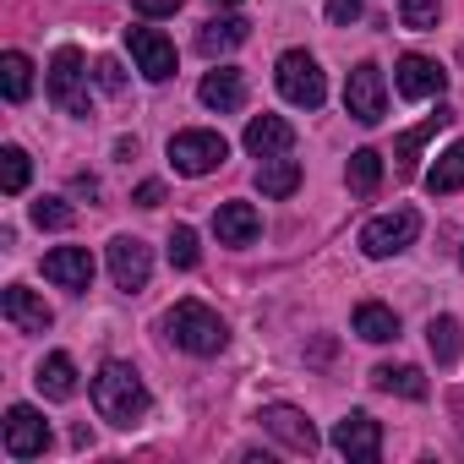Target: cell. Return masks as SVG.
Returning a JSON list of instances; mask_svg holds the SVG:
<instances>
[{
    "label": "cell",
    "instance_id": "cell-3",
    "mask_svg": "<svg viewBox=\"0 0 464 464\" xmlns=\"http://www.w3.org/2000/svg\"><path fill=\"white\" fill-rule=\"evenodd\" d=\"M415 236H420V213H415V208H393V213L366 218V229H361V252H366L372 263H388V257L410 252Z\"/></svg>",
    "mask_w": 464,
    "mask_h": 464
},
{
    "label": "cell",
    "instance_id": "cell-18",
    "mask_svg": "<svg viewBox=\"0 0 464 464\" xmlns=\"http://www.w3.org/2000/svg\"><path fill=\"white\" fill-rule=\"evenodd\" d=\"M197 99H202L208 110H218V115H236V110L246 104V82H241V72H229V66H218V72H208V77H202Z\"/></svg>",
    "mask_w": 464,
    "mask_h": 464
},
{
    "label": "cell",
    "instance_id": "cell-24",
    "mask_svg": "<svg viewBox=\"0 0 464 464\" xmlns=\"http://www.w3.org/2000/svg\"><path fill=\"white\" fill-rule=\"evenodd\" d=\"M459 186H464V137L426 169V191H431V197H453Z\"/></svg>",
    "mask_w": 464,
    "mask_h": 464
},
{
    "label": "cell",
    "instance_id": "cell-12",
    "mask_svg": "<svg viewBox=\"0 0 464 464\" xmlns=\"http://www.w3.org/2000/svg\"><path fill=\"white\" fill-rule=\"evenodd\" d=\"M126 44H131V61H137V72H142L148 82H169V77H175V44H169L159 28H131Z\"/></svg>",
    "mask_w": 464,
    "mask_h": 464
},
{
    "label": "cell",
    "instance_id": "cell-1",
    "mask_svg": "<svg viewBox=\"0 0 464 464\" xmlns=\"http://www.w3.org/2000/svg\"><path fill=\"white\" fill-rule=\"evenodd\" d=\"M93 410H99L110 426H137V420L148 415V382L137 377V366L104 361L99 377H93Z\"/></svg>",
    "mask_w": 464,
    "mask_h": 464
},
{
    "label": "cell",
    "instance_id": "cell-14",
    "mask_svg": "<svg viewBox=\"0 0 464 464\" xmlns=\"http://www.w3.org/2000/svg\"><path fill=\"white\" fill-rule=\"evenodd\" d=\"M257 229H263V213H257L252 202H218V213H213L218 246H252Z\"/></svg>",
    "mask_w": 464,
    "mask_h": 464
},
{
    "label": "cell",
    "instance_id": "cell-6",
    "mask_svg": "<svg viewBox=\"0 0 464 464\" xmlns=\"http://www.w3.org/2000/svg\"><path fill=\"white\" fill-rule=\"evenodd\" d=\"M224 159H229V142H224L218 131L191 126V131H175V137H169V164H175V175H186V180L213 175Z\"/></svg>",
    "mask_w": 464,
    "mask_h": 464
},
{
    "label": "cell",
    "instance_id": "cell-38",
    "mask_svg": "<svg viewBox=\"0 0 464 464\" xmlns=\"http://www.w3.org/2000/svg\"><path fill=\"white\" fill-rule=\"evenodd\" d=\"M459 268H464V246H459Z\"/></svg>",
    "mask_w": 464,
    "mask_h": 464
},
{
    "label": "cell",
    "instance_id": "cell-27",
    "mask_svg": "<svg viewBox=\"0 0 464 464\" xmlns=\"http://www.w3.org/2000/svg\"><path fill=\"white\" fill-rule=\"evenodd\" d=\"M0 88H6L12 104H23V99L34 93V61H28L23 50H12L6 61H0Z\"/></svg>",
    "mask_w": 464,
    "mask_h": 464
},
{
    "label": "cell",
    "instance_id": "cell-10",
    "mask_svg": "<svg viewBox=\"0 0 464 464\" xmlns=\"http://www.w3.org/2000/svg\"><path fill=\"white\" fill-rule=\"evenodd\" d=\"M257 420H263V431H274L290 453H317V426L306 420V410H295V404H263L257 410Z\"/></svg>",
    "mask_w": 464,
    "mask_h": 464
},
{
    "label": "cell",
    "instance_id": "cell-20",
    "mask_svg": "<svg viewBox=\"0 0 464 464\" xmlns=\"http://www.w3.org/2000/svg\"><path fill=\"white\" fill-rule=\"evenodd\" d=\"M442 126H453V110H442V104H437V115H426L415 131H404V137L393 142V164H399V175H415V164H420V148H426V142H431Z\"/></svg>",
    "mask_w": 464,
    "mask_h": 464
},
{
    "label": "cell",
    "instance_id": "cell-2",
    "mask_svg": "<svg viewBox=\"0 0 464 464\" xmlns=\"http://www.w3.org/2000/svg\"><path fill=\"white\" fill-rule=\"evenodd\" d=\"M164 334H169L175 350H186V355H218V350L229 344L224 317H218L213 306H202V301H180V306H169V312H164Z\"/></svg>",
    "mask_w": 464,
    "mask_h": 464
},
{
    "label": "cell",
    "instance_id": "cell-7",
    "mask_svg": "<svg viewBox=\"0 0 464 464\" xmlns=\"http://www.w3.org/2000/svg\"><path fill=\"white\" fill-rule=\"evenodd\" d=\"M344 110H350L361 126H377V121L388 115V82H382V66L361 61V66L350 72V82H344Z\"/></svg>",
    "mask_w": 464,
    "mask_h": 464
},
{
    "label": "cell",
    "instance_id": "cell-16",
    "mask_svg": "<svg viewBox=\"0 0 464 464\" xmlns=\"http://www.w3.org/2000/svg\"><path fill=\"white\" fill-rule=\"evenodd\" d=\"M241 142H246L252 159H274V153H290V148H295V126H290L285 115H252Z\"/></svg>",
    "mask_w": 464,
    "mask_h": 464
},
{
    "label": "cell",
    "instance_id": "cell-36",
    "mask_svg": "<svg viewBox=\"0 0 464 464\" xmlns=\"http://www.w3.org/2000/svg\"><path fill=\"white\" fill-rule=\"evenodd\" d=\"M159 202H164V186L159 180H142L137 186V208H159Z\"/></svg>",
    "mask_w": 464,
    "mask_h": 464
},
{
    "label": "cell",
    "instance_id": "cell-37",
    "mask_svg": "<svg viewBox=\"0 0 464 464\" xmlns=\"http://www.w3.org/2000/svg\"><path fill=\"white\" fill-rule=\"evenodd\" d=\"M218 6H241V0H218Z\"/></svg>",
    "mask_w": 464,
    "mask_h": 464
},
{
    "label": "cell",
    "instance_id": "cell-22",
    "mask_svg": "<svg viewBox=\"0 0 464 464\" xmlns=\"http://www.w3.org/2000/svg\"><path fill=\"white\" fill-rule=\"evenodd\" d=\"M355 334L366 344H388V339H399V312L382 306V301H361L355 306Z\"/></svg>",
    "mask_w": 464,
    "mask_h": 464
},
{
    "label": "cell",
    "instance_id": "cell-4",
    "mask_svg": "<svg viewBox=\"0 0 464 464\" xmlns=\"http://www.w3.org/2000/svg\"><path fill=\"white\" fill-rule=\"evenodd\" d=\"M50 104L61 110V115H88L93 104H88V61H82V50H72V44H61L55 50V61H50Z\"/></svg>",
    "mask_w": 464,
    "mask_h": 464
},
{
    "label": "cell",
    "instance_id": "cell-15",
    "mask_svg": "<svg viewBox=\"0 0 464 464\" xmlns=\"http://www.w3.org/2000/svg\"><path fill=\"white\" fill-rule=\"evenodd\" d=\"M0 312H6V323H12L17 334H44V328L55 323V312H50L28 285H6V295H0Z\"/></svg>",
    "mask_w": 464,
    "mask_h": 464
},
{
    "label": "cell",
    "instance_id": "cell-17",
    "mask_svg": "<svg viewBox=\"0 0 464 464\" xmlns=\"http://www.w3.org/2000/svg\"><path fill=\"white\" fill-rule=\"evenodd\" d=\"M44 279L82 295V290L93 285V257H88V246H55V252L44 257Z\"/></svg>",
    "mask_w": 464,
    "mask_h": 464
},
{
    "label": "cell",
    "instance_id": "cell-9",
    "mask_svg": "<svg viewBox=\"0 0 464 464\" xmlns=\"http://www.w3.org/2000/svg\"><path fill=\"white\" fill-rule=\"evenodd\" d=\"M148 274H153V252H148V241H137V236H115V241H110V279H115V290L137 295V290L148 285Z\"/></svg>",
    "mask_w": 464,
    "mask_h": 464
},
{
    "label": "cell",
    "instance_id": "cell-26",
    "mask_svg": "<svg viewBox=\"0 0 464 464\" xmlns=\"http://www.w3.org/2000/svg\"><path fill=\"white\" fill-rule=\"evenodd\" d=\"M372 388L399 393V399H426V377H420V366H377V372H372Z\"/></svg>",
    "mask_w": 464,
    "mask_h": 464
},
{
    "label": "cell",
    "instance_id": "cell-8",
    "mask_svg": "<svg viewBox=\"0 0 464 464\" xmlns=\"http://www.w3.org/2000/svg\"><path fill=\"white\" fill-rule=\"evenodd\" d=\"M0 437H6V453L12 459H39L50 448V420L34 404H12L6 410V431H0Z\"/></svg>",
    "mask_w": 464,
    "mask_h": 464
},
{
    "label": "cell",
    "instance_id": "cell-31",
    "mask_svg": "<svg viewBox=\"0 0 464 464\" xmlns=\"http://www.w3.org/2000/svg\"><path fill=\"white\" fill-rule=\"evenodd\" d=\"M197 257H202V246H197V229H191V224H175V229H169V263L186 274V268H197Z\"/></svg>",
    "mask_w": 464,
    "mask_h": 464
},
{
    "label": "cell",
    "instance_id": "cell-32",
    "mask_svg": "<svg viewBox=\"0 0 464 464\" xmlns=\"http://www.w3.org/2000/svg\"><path fill=\"white\" fill-rule=\"evenodd\" d=\"M437 17H442L437 0H399V23H404V28H415V34L437 28Z\"/></svg>",
    "mask_w": 464,
    "mask_h": 464
},
{
    "label": "cell",
    "instance_id": "cell-30",
    "mask_svg": "<svg viewBox=\"0 0 464 464\" xmlns=\"http://www.w3.org/2000/svg\"><path fill=\"white\" fill-rule=\"evenodd\" d=\"M34 224H39V229H72V224H77V208H72L66 197H39V202H34Z\"/></svg>",
    "mask_w": 464,
    "mask_h": 464
},
{
    "label": "cell",
    "instance_id": "cell-23",
    "mask_svg": "<svg viewBox=\"0 0 464 464\" xmlns=\"http://www.w3.org/2000/svg\"><path fill=\"white\" fill-rule=\"evenodd\" d=\"M39 393H44V399H72V393H77V361H72L66 350L44 355V366H39Z\"/></svg>",
    "mask_w": 464,
    "mask_h": 464
},
{
    "label": "cell",
    "instance_id": "cell-34",
    "mask_svg": "<svg viewBox=\"0 0 464 464\" xmlns=\"http://www.w3.org/2000/svg\"><path fill=\"white\" fill-rule=\"evenodd\" d=\"M93 77H99V88H104V93H121V88H126V77H121V66H115L110 55L93 66Z\"/></svg>",
    "mask_w": 464,
    "mask_h": 464
},
{
    "label": "cell",
    "instance_id": "cell-13",
    "mask_svg": "<svg viewBox=\"0 0 464 464\" xmlns=\"http://www.w3.org/2000/svg\"><path fill=\"white\" fill-rule=\"evenodd\" d=\"M393 88H399L404 99H437V93L448 88V72H442V61H431V55H404V61L393 66Z\"/></svg>",
    "mask_w": 464,
    "mask_h": 464
},
{
    "label": "cell",
    "instance_id": "cell-19",
    "mask_svg": "<svg viewBox=\"0 0 464 464\" xmlns=\"http://www.w3.org/2000/svg\"><path fill=\"white\" fill-rule=\"evenodd\" d=\"M252 39V23L246 17H213V23H202L197 28V50L213 61V55H229V50H241Z\"/></svg>",
    "mask_w": 464,
    "mask_h": 464
},
{
    "label": "cell",
    "instance_id": "cell-11",
    "mask_svg": "<svg viewBox=\"0 0 464 464\" xmlns=\"http://www.w3.org/2000/svg\"><path fill=\"white\" fill-rule=\"evenodd\" d=\"M334 448H339L350 464H377V453H382V426H377L366 410H350V415L334 426Z\"/></svg>",
    "mask_w": 464,
    "mask_h": 464
},
{
    "label": "cell",
    "instance_id": "cell-33",
    "mask_svg": "<svg viewBox=\"0 0 464 464\" xmlns=\"http://www.w3.org/2000/svg\"><path fill=\"white\" fill-rule=\"evenodd\" d=\"M361 12H366V0H328V23L334 28H350Z\"/></svg>",
    "mask_w": 464,
    "mask_h": 464
},
{
    "label": "cell",
    "instance_id": "cell-5",
    "mask_svg": "<svg viewBox=\"0 0 464 464\" xmlns=\"http://www.w3.org/2000/svg\"><path fill=\"white\" fill-rule=\"evenodd\" d=\"M274 82H279V93H285L295 110H323V99H328L323 66H317L306 50H285V55H279V72H274Z\"/></svg>",
    "mask_w": 464,
    "mask_h": 464
},
{
    "label": "cell",
    "instance_id": "cell-35",
    "mask_svg": "<svg viewBox=\"0 0 464 464\" xmlns=\"http://www.w3.org/2000/svg\"><path fill=\"white\" fill-rule=\"evenodd\" d=\"M131 6H137L142 17H175V12H180V0H131Z\"/></svg>",
    "mask_w": 464,
    "mask_h": 464
},
{
    "label": "cell",
    "instance_id": "cell-25",
    "mask_svg": "<svg viewBox=\"0 0 464 464\" xmlns=\"http://www.w3.org/2000/svg\"><path fill=\"white\" fill-rule=\"evenodd\" d=\"M344 180H350L355 197H372V191L382 186V153H377V148H355L350 164H344Z\"/></svg>",
    "mask_w": 464,
    "mask_h": 464
},
{
    "label": "cell",
    "instance_id": "cell-21",
    "mask_svg": "<svg viewBox=\"0 0 464 464\" xmlns=\"http://www.w3.org/2000/svg\"><path fill=\"white\" fill-rule=\"evenodd\" d=\"M295 186H301V164L290 153H274V159L257 164V191L263 197H295Z\"/></svg>",
    "mask_w": 464,
    "mask_h": 464
},
{
    "label": "cell",
    "instance_id": "cell-28",
    "mask_svg": "<svg viewBox=\"0 0 464 464\" xmlns=\"http://www.w3.org/2000/svg\"><path fill=\"white\" fill-rule=\"evenodd\" d=\"M426 344H431L437 366H453L459 361V317H431L426 323Z\"/></svg>",
    "mask_w": 464,
    "mask_h": 464
},
{
    "label": "cell",
    "instance_id": "cell-29",
    "mask_svg": "<svg viewBox=\"0 0 464 464\" xmlns=\"http://www.w3.org/2000/svg\"><path fill=\"white\" fill-rule=\"evenodd\" d=\"M28 175H34V164H28V153L12 142V148H0V191L6 197H17L23 186H28Z\"/></svg>",
    "mask_w": 464,
    "mask_h": 464
}]
</instances>
